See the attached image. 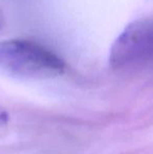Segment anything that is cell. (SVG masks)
I'll return each mask as SVG.
<instances>
[{
  "instance_id": "obj_2",
  "label": "cell",
  "mask_w": 153,
  "mask_h": 154,
  "mask_svg": "<svg viewBox=\"0 0 153 154\" xmlns=\"http://www.w3.org/2000/svg\"><path fill=\"white\" fill-rule=\"evenodd\" d=\"M153 58V17L129 23L115 40L109 54L113 68H123Z\"/></svg>"
},
{
  "instance_id": "obj_3",
  "label": "cell",
  "mask_w": 153,
  "mask_h": 154,
  "mask_svg": "<svg viewBox=\"0 0 153 154\" xmlns=\"http://www.w3.org/2000/svg\"><path fill=\"white\" fill-rule=\"evenodd\" d=\"M8 122V113L3 108L0 107V126L5 125Z\"/></svg>"
},
{
  "instance_id": "obj_4",
  "label": "cell",
  "mask_w": 153,
  "mask_h": 154,
  "mask_svg": "<svg viewBox=\"0 0 153 154\" xmlns=\"http://www.w3.org/2000/svg\"><path fill=\"white\" fill-rule=\"evenodd\" d=\"M1 27H2V15L0 13V29H1Z\"/></svg>"
},
{
  "instance_id": "obj_1",
  "label": "cell",
  "mask_w": 153,
  "mask_h": 154,
  "mask_svg": "<svg viewBox=\"0 0 153 154\" xmlns=\"http://www.w3.org/2000/svg\"><path fill=\"white\" fill-rule=\"evenodd\" d=\"M0 69L15 77L45 79L63 75L66 64L39 43L14 39L0 42Z\"/></svg>"
}]
</instances>
